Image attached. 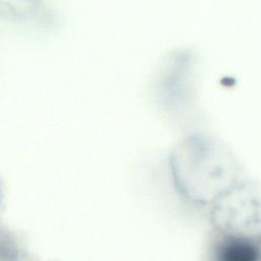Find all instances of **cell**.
<instances>
[{"label": "cell", "mask_w": 261, "mask_h": 261, "mask_svg": "<svg viewBox=\"0 0 261 261\" xmlns=\"http://www.w3.org/2000/svg\"><path fill=\"white\" fill-rule=\"evenodd\" d=\"M169 164L178 194L197 205L212 204L240 180V164L231 150L202 133L185 137L172 150Z\"/></svg>", "instance_id": "cell-1"}, {"label": "cell", "mask_w": 261, "mask_h": 261, "mask_svg": "<svg viewBox=\"0 0 261 261\" xmlns=\"http://www.w3.org/2000/svg\"><path fill=\"white\" fill-rule=\"evenodd\" d=\"M213 236L261 242V188L239 180L213 203Z\"/></svg>", "instance_id": "cell-2"}, {"label": "cell", "mask_w": 261, "mask_h": 261, "mask_svg": "<svg viewBox=\"0 0 261 261\" xmlns=\"http://www.w3.org/2000/svg\"><path fill=\"white\" fill-rule=\"evenodd\" d=\"M0 18L49 25L56 21V14L49 0H0Z\"/></svg>", "instance_id": "cell-3"}, {"label": "cell", "mask_w": 261, "mask_h": 261, "mask_svg": "<svg viewBox=\"0 0 261 261\" xmlns=\"http://www.w3.org/2000/svg\"><path fill=\"white\" fill-rule=\"evenodd\" d=\"M211 257L220 261H259L261 242L213 236Z\"/></svg>", "instance_id": "cell-4"}]
</instances>
